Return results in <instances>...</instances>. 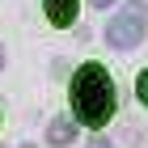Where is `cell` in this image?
Here are the masks:
<instances>
[{
  "mask_svg": "<svg viewBox=\"0 0 148 148\" xmlns=\"http://www.w3.org/2000/svg\"><path fill=\"white\" fill-rule=\"evenodd\" d=\"M72 114L85 127H102L114 114V85L102 64H89L72 76Z\"/></svg>",
  "mask_w": 148,
  "mask_h": 148,
  "instance_id": "cell-1",
  "label": "cell"
},
{
  "mask_svg": "<svg viewBox=\"0 0 148 148\" xmlns=\"http://www.w3.org/2000/svg\"><path fill=\"white\" fill-rule=\"evenodd\" d=\"M89 148H114L110 140H102V136H89Z\"/></svg>",
  "mask_w": 148,
  "mask_h": 148,
  "instance_id": "cell-6",
  "label": "cell"
},
{
  "mask_svg": "<svg viewBox=\"0 0 148 148\" xmlns=\"http://www.w3.org/2000/svg\"><path fill=\"white\" fill-rule=\"evenodd\" d=\"M144 34H148V4L144 0L123 4V13H114L110 25H106V42H110L114 51H136V47L144 42Z\"/></svg>",
  "mask_w": 148,
  "mask_h": 148,
  "instance_id": "cell-2",
  "label": "cell"
},
{
  "mask_svg": "<svg viewBox=\"0 0 148 148\" xmlns=\"http://www.w3.org/2000/svg\"><path fill=\"white\" fill-rule=\"evenodd\" d=\"M136 97H140V102L148 106V68L140 72V80H136Z\"/></svg>",
  "mask_w": 148,
  "mask_h": 148,
  "instance_id": "cell-5",
  "label": "cell"
},
{
  "mask_svg": "<svg viewBox=\"0 0 148 148\" xmlns=\"http://www.w3.org/2000/svg\"><path fill=\"white\" fill-rule=\"evenodd\" d=\"M72 136H76V127L68 123V119H51V123H47V140H51V144H72Z\"/></svg>",
  "mask_w": 148,
  "mask_h": 148,
  "instance_id": "cell-4",
  "label": "cell"
},
{
  "mask_svg": "<svg viewBox=\"0 0 148 148\" xmlns=\"http://www.w3.org/2000/svg\"><path fill=\"white\" fill-rule=\"evenodd\" d=\"M89 4H97V9H110V4H114V0H89Z\"/></svg>",
  "mask_w": 148,
  "mask_h": 148,
  "instance_id": "cell-7",
  "label": "cell"
},
{
  "mask_svg": "<svg viewBox=\"0 0 148 148\" xmlns=\"http://www.w3.org/2000/svg\"><path fill=\"white\" fill-rule=\"evenodd\" d=\"M0 68H4V51H0Z\"/></svg>",
  "mask_w": 148,
  "mask_h": 148,
  "instance_id": "cell-8",
  "label": "cell"
},
{
  "mask_svg": "<svg viewBox=\"0 0 148 148\" xmlns=\"http://www.w3.org/2000/svg\"><path fill=\"white\" fill-rule=\"evenodd\" d=\"M42 9H47V17L55 25H72L76 21V0H47Z\"/></svg>",
  "mask_w": 148,
  "mask_h": 148,
  "instance_id": "cell-3",
  "label": "cell"
}]
</instances>
